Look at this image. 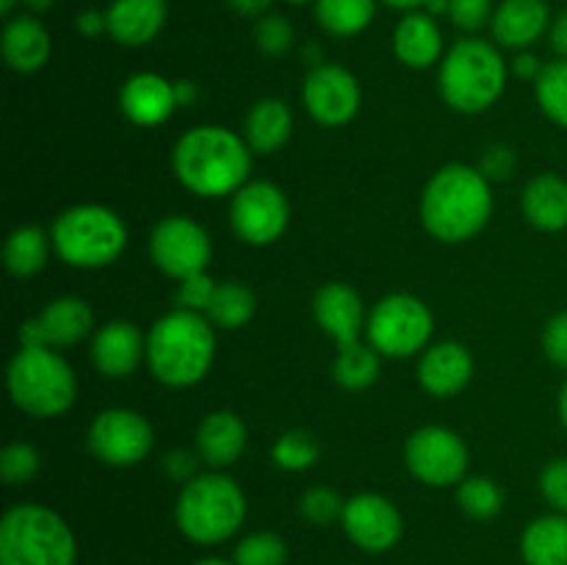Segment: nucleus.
Segmentation results:
<instances>
[{"mask_svg": "<svg viewBox=\"0 0 567 565\" xmlns=\"http://www.w3.org/2000/svg\"><path fill=\"white\" fill-rule=\"evenodd\" d=\"M172 172L199 197H233L244 183H249L252 150L247 138L230 127L199 125L177 138L172 150Z\"/></svg>", "mask_w": 567, "mask_h": 565, "instance_id": "1", "label": "nucleus"}, {"mask_svg": "<svg viewBox=\"0 0 567 565\" xmlns=\"http://www.w3.org/2000/svg\"><path fill=\"white\" fill-rule=\"evenodd\" d=\"M493 214L491 181L480 166L446 164L421 194V222L443 244H463L485 230Z\"/></svg>", "mask_w": 567, "mask_h": 565, "instance_id": "2", "label": "nucleus"}, {"mask_svg": "<svg viewBox=\"0 0 567 565\" xmlns=\"http://www.w3.org/2000/svg\"><path fill=\"white\" fill-rule=\"evenodd\" d=\"M216 358V332L205 314L175 308L147 332V366L169 388H192L210 371Z\"/></svg>", "mask_w": 567, "mask_h": 565, "instance_id": "3", "label": "nucleus"}, {"mask_svg": "<svg viewBox=\"0 0 567 565\" xmlns=\"http://www.w3.org/2000/svg\"><path fill=\"white\" fill-rule=\"evenodd\" d=\"M177 530L199 546H216L241 530L247 496L233 476L210 471L186 482L175 504Z\"/></svg>", "mask_w": 567, "mask_h": 565, "instance_id": "4", "label": "nucleus"}, {"mask_svg": "<svg viewBox=\"0 0 567 565\" xmlns=\"http://www.w3.org/2000/svg\"><path fill=\"white\" fill-rule=\"evenodd\" d=\"M70 524L44 504H17L0 521V565H75Z\"/></svg>", "mask_w": 567, "mask_h": 565, "instance_id": "5", "label": "nucleus"}, {"mask_svg": "<svg viewBox=\"0 0 567 565\" xmlns=\"http://www.w3.org/2000/svg\"><path fill=\"white\" fill-rule=\"evenodd\" d=\"M11 402L37 419L66 413L78 397L72 366L50 347H22L6 371Z\"/></svg>", "mask_w": 567, "mask_h": 565, "instance_id": "6", "label": "nucleus"}, {"mask_svg": "<svg viewBox=\"0 0 567 565\" xmlns=\"http://www.w3.org/2000/svg\"><path fill=\"white\" fill-rule=\"evenodd\" d=\"M441 94L460 114H482L507 86V61L482 39H460L441 64Z\"/></svg>", "mask_w": 567, "mask_h": 565, "instance_id": "7", "label": "nucleus"}, {"mask_svg": "<svg viewBox=\"0 0 567 565\" xmlns=\"http://www.w3.org/2000/svg\"><path fill=\"white\" fill-rule=\"evenodd\" d=\"M50 238L66 266L103 269L125 253L127 227L122 216L105 205H75L55 216Z\"/></svg>", "mask_w": 567, "mask_h": 565, "instance_id": "8", "label": "nucleus"}, {"mask_svg": "<svg viewBox=\"0 0 567 565\" xmlns=\"http://www.w3.org/2000/svg\"><path fill=\"white\" fill-rule=\"evenodd\" d=\"M432 330V310L413 294H388L371 308L365 321V338L382 358H413L426 349Z\"/></svg>", "mask_w": 567, "mask_h": 565, "instance_id": "9", "label": "nucleus"}, {"mask_svg": "<svg viewBox=\"0 0 567 565\" xmlns=\"http://www.w3.org/2000/svg\"><path fill=\"white\" fill-rule=\"evenodd\" d=\"M89 452L105 465L131 469L153 452L155 432L142 413L127 408H109L94 415L86 432Z\"/></svg>", "mask_w": 567, "mask_h": 565, "instance_id": "10", "label": "nucleus"}, {"mask_svg": "<svg viewBox=\"0 0 567 565\" xmlns=\"http://www.w3.org/2000/svg\"><path fill=\"white\" fill-rule=\"evenodd\" d=\"M404 463L410 474L430 487L460 485L468 471V446L449 427H421L408 438Z\"/></svg>", "mask_w": 567, "mask_h": 565, "instance_id": "11", "label": "nucleus"}, {"mask_svg": "<svg viewBox=\"0 0 567 565\" xmlns=\"http://www.w3.org/2000/svg\"><path fill=\"white\" fill-rule=\"evenodd\" d=\"M291 219V208L280 186L269 181H249L233 194L230 225L244 244L266 247L282 238Z\"/></svg>", "mask_w": 567, "mask_h": 565, "instance_id": "12", "label": "nucleus"}, {"mask_svg": "<svg viewBox=\"0 0 567 565\" xmlns=\"http://www.w3.org/2000/svg\"><path fill=\"white\" fill-rule=\"evenodd\" d=\"M210 255L208 230L188 216H164L150 233V258L172 280L208 271Z\"/></svg>", "mask_w": 567, "mask_h": 565, "instance_id": "13", "label": "nucleus"}, {"mask_svg": "<svg viewBox=\"0 0 567 565\" xmlns=\"http://www.w3.org/2000/svg\"><path fill=\"white\" fill-rule=\"evenodd\" d=\"M302 103L308 114L324 127H341L360 111V83L338 64L310 66L302 83Z\"/></svg>", "mask_w": 567, "mask_h": 565, "instance_id": "14", "label": "nucleus"}, {"mask_svg": "<svg viewBox=\"0 0 567 565\" xmlns=\"http://www.w3.org/2000/svg\"><path fill=\"white\" fill-rule=\"evenodd\" d=\"M341 524L349 541L371 554H382L396 546L404 530L396 504L380 493H358V496L347 499Z\"/></svg>", "mask_w": 567, "mask_h": 565, "instance_id": "15", "label": "nucleus"}, {"mask_svg": "<svg viewBox=\"0 0 567 565\" xmlns=\"http://www.w3.org/2000/svg\"><path fill=\"white\" fill-rule=\"evenodd\" d=\"M92 327L94 314L86 299L59 297L20 327V341L22 347H75L89 338Z\"/></svg>", "mask_w": 567, "mask_h": 565, "instance_id": "16", "label": "nucleus"}, {"mask_svg": "<svg viewBox=\"0 0 567 565\" xmlns=\"http://www.w3.org/2000/svg\"><path fill=\"white\" fill-rule=\"evenodd\" d=\"M313 319L324 336L343 347V343L360 341L369 314H365L360 294L347 282H324L313 297Z\"/></svg>", "mask_w": 567, "mask_h": 565, "instance_id": "17", "label": "nucleus"}, {"mask_svg": "<svg viewBox=\"0 0 567 565\" xmlns=\"http://www.w3.org/2000/svg\"><path fill=\"white\" fill-rule=\"evenodd\" d=\"M92 360L100 374L122 380V377L133 374L142 360H147V336H142L133 321H109L94 332Z\"/></svg>", "mask_w": 567, "mask_h": 565, "instance_id": "18", "label": "nucleus"}, {"mask_svg": "<svg viewBox=\"0 0 567 565\" xmlns=\"http://www.w3.org/2000/svg\"><path fill=\"white\" fill-rule=\"evenodd\" d=\"M120 109L133 125L155 127L164 125L181 105H177L175 83L155 72H136L122 83Z\"/></svg>", "mask_w": 567, "mask_h": 565, "instance_id": "19", "label": "nucleus"}, {"mask_svg": "<svg viewBox=\"0 0 567 565\" xmlns=\"http://www.w3.org/2000/svg\"><path fill=\"white\" fill-rule=\"evenodd\" d=\"M474 377V358L457 341H441L424 349L419 363V382L426 393L449 399L463 391Z\"/></svg>", "mask_w": 567, "mask_h": 565, "instance_id": "20", "label": "nucleus"}, {"mask_svg": "<svg viewBox=\"0 0 567 565\" xmlns=\"http://www.w3.org/2000/svg\"><path fill=\"white\" fill-rule=\"evenodd\" d=\"M491 28L502 48L526 50L551 28V11L546 0H504L493 11Z\"/></svg>", "mask_w": 567, "mask_h": 565, "instance_id": "21", "label": "nucleus"}, {"mask_svg": "<svg viewBox=\"0 0 567 565\" xmlns=\"http://www.w3.org/2000/svg\"><path fill=\"white\" fill-rule=\"evenodd\" d=\"M109 33L125 48H142L161 33L166 22V0H114L105 9Z\"/></svg>", "mask_w": 567, "mask_h": 565, "instance_id": "22", "label": "nucleus"}, {"mask_svg": "<svg viewBox=\"0 0 567 565\" xmlns=\"http://www.w3.org/2000/svg\"><path fill=\"white\" fill-rule=\"evenodd\" d=\"M247 424L233 410H214L197 427V452L210 469H227L247 449Z\"/></svg>", "mask_w": 567, "mask_h": 565, "instance_id": "23", "label": "nucleus"}, {"mask_svg": "<svg viewBox=\"0 0 567 565\" xmlns=\"http://www.w3.org/2000/svg\"><path fill=\"white\" fill-rule=\"evenodd\" d=\"M393 53L410 70H430L443 53V33L435 17L410 11L393 31Z\"/></svg>", "mask_w": 567, "mask_h": 565, "instance_id": "24", "label": "nucleus"}, {"mask_svg": "<svg viewBox=\"0 0 567 565\" xmlns=\"http://www.w3.org/2000/svg\"><path fill=\"white\" fill-rule=\"evenodd\" d=\"M3 59L14 72L31 75L50 59V33L33 14L11 17L3 28Z\"/></svg>", "mask_w": 567, "mask_h": 565, "instance_id": "25", "label": "nucleus"}, {"mask_svg": "<svg viewBox=\"0 0 567 565\" xmlns=\"http://www.w3.org/2000/svg\"><path fill=\"white\" fill-rule=\"evenodd\" d=\"M524 216L529 225L537 230L559 233L567 227V181L554 175V172H543V175L532 177L524 188Z\"/></svg>", "mask_w": 567, "mask_h": 565, "instance_id": "26", "label": "nucleus"}, {"mask_svg": "<svg viewBox=\"0 0 567 565\" xmlns=\"http://www.w3.org/2000/svg\"><path fill=\"white\" fill-rule=\"evenodd\" d=\"M293 116L280 97H264L249 109L244 120V138L258 155H271L291 138Z\"/></svg>", "mask_w": 567, "mask_h": 565, "instance_id": "27", "label": "nucleus"}, {"mask_svg": "<svg viewBox=\"0 0 567 565\" xmlns=\"http://www.w3.org/2000/svg\"><path fill=\"white\" fill-rule=\"evenodd\" d=\"M526 565H567V515L551 513L532 521L520 535Z\"/></svg>", "mask_w": 567, "mask_h": 565, "instance_id": "28", "label": "nucleus"}, {"mask_svg": "<svg viewBox=\"0 0 567 565\" xmlns=\"http://www.w3.org/2000/svg\"><path fill=\"white\" fill-rule=\"evenodd\" d=\"M53 238L37 225L14 227L6 238L3 264L14 277H33L44 269L50 258Z\"/></svg>", "mask_w": 567, "mask_h": 565, "instance_id": "29", "label": "nucleus"}, {"mask_svg": "<svg viewBox=\"0 0 567 565\" xmlns=\"http://www.w3.org/2000/svg\"><path fill=\"white\" fill-rule=\"evenodd\" d=\"M380 358L382 355L369 341L343 343V347H338V358L332 363V377L347 391H365L380 377Z\"/></svg>", "mask_w": 567, "mask_h": 565, "instance_id": "30", "label": "nucleus"}, {"mask_svg": "<svg viewBox=\"0 0 567 565\" xmlns=\"http://www.w3.org/2000/svg\"><path fill=\"white\" fill-rule=\"evenodd\" d=\"M377 0H316V20L332 37H358L371 25Z\"/></svg>", "mask_w": 567, "mask_h": 565, "instance_id": "31", "label": "nucleus"}, {"mask_svg": "<svg viewBox=\"0 0 567 565\" xmlns=\"http://www.w3.org/2000/svg\"><path fill=\"white\" fill-rule=\"evenodd\" d=\"M255 308H258L255 294L249 291L244 282L227 280L219 282V288H216L214 294V302H210L205 316H208L214 327H221V330H238V327H244L252 319Z\"/></svg>", "mask_w": 567, "mask_h": 565, "instance_id": "32", "label": "nucleus"}, {"mask_svg": "<svg viewBox=\"0 0 567 565\" xmlns=\"http://www.w3.org/2000/svg\"><path fill=\"white\" fill-rule=\"evenodd\" d=\"M457 502L471 518L491 521L502 513L504 491L491 476H465L457 485Z\"/></svg>", "mask_w": 567, "mask_h": 565, "instance_id": "33", "label": "nucleus"}, {"mask_svg": "<svg viewBox=\"0 0 567 565\" xmlns=\"http://www.w3.org/2000/svg\"><path fill=\"white\" fill-rule=\"evenodd\" d=\"M535 94L543 114L559 127H567V59L543 66L540 78L535 81Z\"/></svg>", "mask_w": 567, "mask_h": 565, "instance_id": "34", "label": "nucleus"}, {"mask_svg": "<svg viewBox=\"0 0 567 565\" xmlns=\"http://www.w3.org/2000/svg\"><path fill=\"white\" fill-rule=\"evenodd\" d=\"M319 443L310 432L305 430H288L277 438V443L271 446V460L280 465L282 471H305L310 465H316L319 460Z\"/></svg>", "mask_w": 567, "mask_h": 565, "instance_id": "35", "label": "nucleus"}, {"mask_svg": "<svg viewBox=\"0 0 567 565\" xmlns=\"http://www.w3.org/2000/svg\"><path fill=\"white\" fill-rule=\"evenodd\" d=\"M288 546L277 532H252L238 541L233 563L236 565H286Z\"/></svg>", "mask_w": 567, "mask_h": 565, "instance_id": "36", "label": "nucleus"}, {"mask_svg": "<svg viewBox=\"0 0 567 565\" xmlns=\"http://www.w3.org/2000/svg\"><path fill=\"white\" fill-rule=\"evenodd\" d=\"M39 469H42V458L31 443L14 441L0 452V476L9 485H28L39 474Z\"/></svg>", "mask_w": 567, "mask_h": 565, "instance_id": "37", "label": "nucleus"}, {"mask_svg": "<svg viewBox=\"0 0 567 565\" xmlns=\"http://www.w3.org/2000/svg\"><path fill=\"white\" fill-rule=\"evenodd\" d=\"M343 507H347V502L327 485L308 487L302 493V499H299V513L305 515V521H310L316 526H327L341 518Z\"/></svg>", "mask_w": 567, "mask_h": 565, "instance_id": "38", "label": "nucleus"}, {"mask_svg": "<svg viewBox=\"0 0 567 565\" xmlns=\"http://www.w3.org/2000/svg\"><path fill=\"white\" fill-rule=\"evenodd\" d=\"M255 44L264 55H282L293 44V25L282 14L260 17L255 25Z\"/></svg>", "mask_w": 567, "mask_h": 565, "instance_id": "39", "label": "nucleus"}, {"mask_svg": "<svg viewBox=\"0 0 567 565\" xmlns=\"http://www.w3.org/2000/svg\"><path fill=\"white\" fill-rule=\"evenodd\" d=\"M177 282H181V286H177V308L194 310V314H208L219 282H216L208 271H197V275L183 277V280Z\"/></svg>", "mask_w": 567, "mask_h": 565, "instance_id": "40", "label": "nucleus"}, {"mask_svg": "<svg viewBox=\"0 0 567 565\" xmlns=\"http://www.w3.org/2000/svg\"><path fill=\"white\" fill-rule=\"evenodd\" d=\"M449 17L454 25L465 33H476L493 22V3L491 0H449Z\"/></svg>", "mask_w": 567, "mask_h": 565, "instance_id": "41", "label": "nucleus"}, {"mask_svg": "<svg viewBox=\"0 0 567 565\" xmlns=\"http://www.w3.org/2000/svg\"><path fill=\"white\" fill-rule=\"evenodd\" d=\"M540 491L557 513L567 515V458L551 460L540 474Z\"/></svg>", "mask_w": 567, "mask_h": 565, "instance_id": "42", "label": "nucleus"}, {"mask_svg": "<svg viewBox=\"0 0 567 565\" xmlns=\"http://www.w3.org/2000/svg\"><path fill=\"white\" fill-rule=\"evenodd\" d=\"M543 352L559 369H567V310L548 319L543 330Z\"/></svg>", "mask_w": 567, "mask_h": 565, "instance_id": "43", "label": "nucleus"}, {"mask_svg": "<svg viewBox=\"0 0 567 565\" xmlns=\"http://www.w3.org/2000/svg\"><path fill=\"white\" fill-rule=\"evenodd\" d=\"M480 172L487 181H507L515 172V150L507 144H493L485 155H482Z\"/></svg>", "mask_w": 567, "mask_h": 565, "instance_id": "44", "label": "nucleus"}, {"mask_svg": "<svg viewBox=\"0 0 567 565\" xmlns=\"http://www.w3.org/2000/svg\"><path fill=\"white\" fill-rule=\"evenodd\" d=\"M199 452H192V449H172V452L164 454V471L172 476L175 482H192L199 469Z\"/></svg>", "mask_w": 567, "mask_h": 565, "instance_id": "45", "label": "nucleus"}, {"mask_svg": "<svg viewBox=\"0 0 567 565\" xmlns=\"http://www.w3.org/2000/svg\"><path fill=\"white\" fill-rule=\"evenodd\" d=\"M78 31H81V37H100V33H109V20H105V11H97V9H86L78 14Z\"/></svg>", "mask_w": 567, "mask_h": 565, "instance_id": "46", "label": "nucleus"}, {"mask_svg": "<svg viewBox=\"0 0 567 565\" xmlns=\"http://www.w3.org/2000/svg\"><path fill=\"white\" fill-rule=\"evenodd\" d=\"M513 72L520 78V81H537L543 72V64L535 53L520 50V53L513 59Z\"/></svg>", "mask_w": 567, "mask_h": 565, "instance_id": "47", "label": "nucleus"}, {"mask_svg": "<svg viewBox=\"0 0 567 565\" xmlns=\"http://www.w3.org/2000/svg\"><path fill=\"white\" fill-rule=\"evenodd\" d=\"M230 9L241 17H264L266 9L271 6V0H227Z\"/></svg>", "mask_w": 567, "mask_h": 565, "instance_id": "48", "label": "nucleus"}, {"mask_svg": "<svg viewBox=\"0 0 567 565\" xmlns=\"http://www.w3.org/2000/svg\"><path fill=\"white\" fill-rule=\"evenodd\" d=\"M551 48L557 50L563 59H567V9L554 20L551 25Z\"/></svg>", "mask_w": 567, "mask_h": 565, "instance_id": "49", "label": "nucleus"}, {"mask_svg": "<svg viewBox=\"0 0 567 565\" xmlns=\"http://www.w3.org/2000/svg\"><path fill=\"white\" fill-rule=\"evenodd\" d=\"M175 94H177V105H192L197 100V86L192 81H177L175 83Z\"/></svg>", "mask_w": 567, "mask_h": 565, "instance_id": "50", "label": "nucleus"}, {"mask_svg": "<svg viewBox=\"0 0 567 565\" xmlns=\"http://www.w3.org/2000/svg\"><path fill=\"white\" fill-rule=\"evenodd\" d=\"M382 3H388L391 9H402V11H415L419 6H424L426 0H382Z\"/></svg>", "mask_w": 567, "mask_h": 565, "instance_id": "51", "label": "nucleus"}, {"mask_svg": "<svg viewBox=\"0 0 567 565\" xmlns=\"http://www.w3.org/2000/svg\"><path fill=\"white\" fill-rule=\"evenodd\" d=\"M22 3H25L33 14H42V11L53 9V0H22Z\"/></svg>", "mask_w": 567, "mask_h": 565, "instance_id": "52", "label": "nucleus"}, {"mask_svg": "<svg viewBox=\"0 0 567 565\" xmlns=\"http://www.w3.org/2000/svg\"><path fill=\"white\" fill-rule=\"evenodd\" d=\"M426 14H443V11H449V0H426Z\"/></svg>", "mask_w": 567, "mask_h": 565, "instance_id": "53", "label": "nucleus"}, {"mask_svg": "<svg viewBox=\"0 0 567 565\" xmlns=\"http://www.w3.org/2000/svg\"><path fill=\"white\" fill-rule=\"evenodd\" d=\"M559 419H563V424L567 430V380H565L563 391H559Z\"/></svg>", "mask_w": 567, "mask_h": 565, "instance_id": "54", "label": "nucleus"}, {"mask_svg": "<svg viewBox=\"0 0 567 565\" xmlns=\"http://www.w3.org/2000/svg\"><path fill=\"white\" fill-rule=\"evenodd\" d=\"M17 3H20V0H0V14L11 17V11H14Z\"/></svg>", "mask_w": 567, "mask_h": 565, "instance_id": "55", "label": "nucleus"}, {"mask_svg": "<svg viewBox=\"0 0 567 565\" xmlns=\"http://www.w3.org/2000/svg\"><path fill=\"white\" fill-rule=\"evenodd\" d=\"M194 565H236V563H227V559H221V557H205Z\"/></svg>", "mask_w": 567, "mask_h": 565, "instance_id": "56", "label": "nucleus"}, {"mask_svg": "<svg viewBox=\"0 0 567 565\" xmlns=\"http://www.w3.org/2000/svg\"><path fill=\"white\" fill-rule=\"evenodd\" d=\"M288 3H293V6H302V3H310V0H288Z\"/></svg>", "mask_w": 567, "mask_h": 565, "instance_id": "57", "label": "nucleus"}]
</instances>
